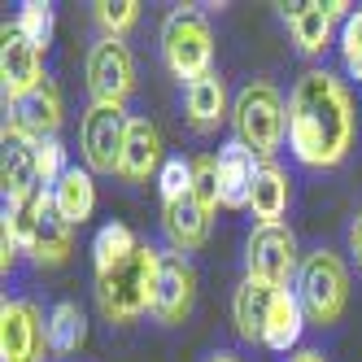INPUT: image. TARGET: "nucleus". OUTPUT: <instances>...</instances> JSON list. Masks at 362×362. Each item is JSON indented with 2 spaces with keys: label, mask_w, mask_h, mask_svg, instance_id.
<instances>
[{
  "label": "nucleus",
  "mask_w": 362,
  "mask_h": 362,
  "mask_svg": "<svg viewBox=\"0 0 362 362\" xmlns=\"http://www.w3.org/2000/svg\"><path fill=\"white\" fill-rule=\"evenodd\" d=\"M288 362H327L319 349H297V354H288Z\"/></svg>",
  "instance_id": "nucleus-34"
},
{
  "label": "nucleus",
  "mask_w": 362,
  "mask_h": 362,
  "mask_svg": "<svg viewBox=\"0 0 362 362\" xmlns=\"http://www.w3.org/2000/svg\"><path fill=\"white\" fill-rule=\"evenodd\" d=\"M275 293L271 284L245 275L236 297H231V323H236V336L240 341H262L267 336V319H271V305H275Z\"/></svg>",
  "instance_id": "nucleus-17"
},
{
  "label": "nucleus",
  "mask_w": 362,
  "mask_h": 362,
  "mask_svg": "<svg viewBox=\"0 0 362 362\" xmlns=\"http://www.w3.org/2000/svg\"><path fill=\"white\" fill-rule=\"evenodd\" d=\"M210 362H240V358H236V354H214Z\"/></svg>",
  "instance_id": "nucleus-35"
},
{
  "label": "nucleus",
  "mask_w": 362,
  "mask_h": 362,
  "mask_svg": "<svg viewBox=\"0 0 362 362\" xmlns=\"http://www.w3.org/2000/svg\"><path fill=\"white\" fill-rule=\"evenodd\" d=\"M62 118H66L62 92H57V83H48V79L35 92H27L22 100H13V105H9V122H18L22 132L35 136V140H53L57 127H62Z\"/></svg>",
  "instance_id": "nucleus-15"
},
{
  "label": "nucleus",
  "mask_w": 362,
  "mask_h": 362,
  "mask_svg": "<svg viewBox=\"0 0 362 362\" xmlns=\"http://www.w3.org/2000/svg\"><path fill=\"white\" fill-rule=\"evenodd\" d=\"M231 122H236V140L257 153V162H275V153L288 140V105L275 83L257 79L245 83L231 100Z\"/></svg>",
  "instance_id": "nucleus-3"
},
{
  "label": "nucleus",
  "mask_w": 362,
  "mask_h": 362,
  "mask_svg": "<svg viewBox=\"0 0 362 362\" xmlns=\"http://www.w3.org/2000/svg\"><path fill=\"white\" fill-rule=\"evenodd\" d=\"M197 301V271L188 253H162V275H158V301H153V319L175 327L192 315Z\"/></svg>",
  "instance_id": "nucleus-12"
},
{
  "label": "nucleus",
  "mask_w": 362,
  "mask_h": 362,
  "mask_svg": "<svg viewBox=\"0 0 362 362\" xmlns=\"http://www.w3.org/2000/svg\"><path fill=\"white\" fill-rule=\"evenodd\" d=\"M0 231H5V227H0ZM18 253H22V249H18V240H13L9 231H5V236H0V271H5V275L13 271V262H18Z\"/></svg>",
  "instance_id": "nucleus-32"
},
{
  "label": "nucleus",
  "mask_w": 362,
  "mask_h": 362,
  "mask_svg": "<svg viewBox=\"0 0 362 362\" xmlns=\"http://www.w3.org/2000/svg\"><path fill=\"white\" fill-rule=\"evenodd\" d=\"M158 188H162V205H175V201L192 197V162L166 158V166H162V175H158Z\"/></svg>",
  "instance_id": "nucleus-30"
},
{
  "label": "nucleus",
  "mask_w": 362,
  "mask_h": 362,
  "mask_svg": "<svg viewBox=\"0 0 362 362\" xmlns=\"http://www.w3.org/2000/svg\"><path fill=\"white\" fill-rule=\"evenodd\" d=\"M127 122L132 114H122L118 105H88L79 122V148L92 175H118L122 166V144H127Z\"/></svg>",
  "instance_id": "nucleus-8"
},
{
  "label": "nucleus",
  "mask_w": 362,
  "mask_h": 362,
  "mask_svg": "<svg viewBox=\"0 0 362 362\" xmlns=\"http://www.w3.org/2000/svg\"><path fill=\"white\" fill-rule=\"evenodd\" d=\"M257 153H249L240 140H227L218 148V184H223V205L227 210H249L253 175H257Z\"/></svg>",
  "instance_id": "nucleus-18"
},
{
  "label": "nucleus",
  "mask_w": 362,
  "mask_h": 362,
  "mask_svg": "<svg viewBox=\"0 0 362 362\" xmlns=\"http://www.w3.org/2000/svg\"><path fill=\"white\" fill-rule=\"evenodd\" d=\"M162 62L175 79L197 83L205 74H214V31L197 9H175L162 22Z\"/></svg>",
  "instance_id": "nucleus-5"
},
{
  "label": "nucleus",
  "mask_w": 362,
  "mask_h": 362,
  "mask_svg": "<svg viewBox=\"0 0 362 362\" xmlns=\"http://www.w3.org/2000/svg\"><path fill=\"white\" fill-rule=\"evenodd\" d=\"M88 92H92V105H118L136 92V57L122 40L100 35L88 48Z\"/></svg>",
  "instance_id": "nucleus-7"
},
{
  "label": "nucleus",
  "mask_w": 362,
  "mask_h": 362,
  "mask_svg": "<svg viewBox=\"0 0 362 362\" xmlns=\"http://www.w3.org/2000/svg\"><path fill=\"white\" fill-rule=\"evenodd\" d=\"M297 297L305 305V319L315 327L341 323L345 305H349V271L341 262V253H332V249L305 253L301 271H297Z\"/></svg>",
  "instance_id": "nucleus-4"
},
{
  "label": "nucleus",
  "mask_w": 362,
  "mask_h": 362,
  "mask_svg": "<svg viewBox=\"0 0 362 362\" xmlns=\"http://www.w3.org/2000/svg\"><path fill=\"white\" fill-rule=\"evenodd\" d=\"M158 275H162V253L153 245H140L132 262L96 279V305L100 315L118 327H132L140 315H148L158 301Z\"/></svg>",
  "instance_id": "nucleus-2"
},
{
  "label": "nucleus",
  "mask_w": 362,
  "mask_h": 362,
  "mask_svg": "<svg viewBox=\"0 0 362 362\" xmlns=\"http://www.w3.org/2000/svg\"><path fill=\"white\" fill-rule=\"evenodd\" d=\"M245 271L253 279L271 284V288H293V279L301 271V257H297V236L293 227H253L249 231V245H245Z\"/></svg>",
  "instance_id": "nucleus-6"
},
{
  "label": "nucleus",
  "mask_w": 362,
  "mask_h": 362,
  "mask_svg": "<svg viewBox=\"0 0 362 362\" xmlns=\"http://www.w3.org/2000/svg\"><path fill=\"white\" fill-rule=\"evenodd\" d=\"M358 110L349 83L336 79L332 70L315 66L305 70L288 92V148L293 158L310 170L341 166L345 153L354 148Z\"/></svg>",
  "instance_id": "nucleus-1"
},
{
  "label": "nucleus",
  "mask_w": 362,
  "mask_h": 362,
  "mask_svg": "<svg viewBox=\"0 0 362 362\" xmlns=\"http://www.w3.org/2000/svg\"><path fill=\"white\" fill-rule=\"evenodd\" d=\"M88 341V319H83V310L74 305V301H57L53 310H48V349L53 354H79Z\"/></svg>",
  "instance_id": "nucleus-24"
},
{
  "label": "nucleus",
  "mask_w": 362,
  "mask_h": 362,
  "mask_svg": "<svg viewBox=\"0 0 362 362\" xmlns=\"http://www.w3.org/2000/svg\"><path fill=\"white\" fill-rule=\"evenodd\" d=\"M136 249H140V240H136V231H132V227L105 223V227H100L96 236H92V267H96V279H100V275H110V271H118L122 262H132Z\"/></svg>",
  "instance_id": "nucleus-23"
},
{
  "label": "nucleus",
  "mask_w": 362,
  "mask_h": 362,
  "mask_svg": "<svg viewBox=\"0 0 362 362\" xmlns=\"http://www.w3.org/2000/svg\"><path fill=\"white\" fill-rule=\"evenodd\" d=\"M284 9V22L293 31V44L301 57H323L332 48V35H336V22H345L354 13V5L345 0H305V5H279Z\"/></svg>",
  "instance_id": "nucleus-10"
},
{
  "label": "nucleus",
  "mask_w": 362,
  "mask_h": 362,
  "mask_svg": "<svg viewBox=\"0 0 362 362\" xmlns=\"http://www.w3.org/2000/svg\"><path fill=\"white\" fill-rule=\"evenodd\" d=\"M336 48H341L345 74L362 83V9H354V13L341 22V44H336Z\"/></svg>",
  "instance_id": "nucleus-29"
},
{
  "label": "nucleus",
  "mask_w": 362,
  "mask_h": 362,
  "mask_svg": "<svg viewBox=\"0 0 362 362\" xmlns=\"http://www.w3.org/2000/svg\"><path fill=\"white\" fill-rule=\"evenodd\" d=\"M70 249H74V227L62 223L53 210H48L44 223H40V236L31 245V262L35 267H62L66 257H70Z\"/></svg>",
  "instance_id": "nucleus-25"
},
{
  "label": "nucleus",
  "mask_w": 362,
  "mask_h": 362,
  "mask_svg": "<svg viewBox=\"0 0 362 362\" xmlns=\"http://www.w3.org/2000/svg\"><path fill=\"white\" fill-rule=\"evenodd\" d=\"M53 214L70 227H83L96 210V184H92V170H79V166H70L53 188Z\"/></svg>",
  "instance_id": "nucleus-21"
},
{
  "label": "nucleus",
  "mask_w": 362,
  "mask_h": 362,
  "mask_svg": "<svg viewBox=\"0 0 362 362\" xmlns=\"http://www.w3.org/2000/svg\"><path fill=\"white\" fill-rule=\"evenodd\" d=\"M288 201H293V179L284 175V166L262 162L253 175V192H249V210L257 227H279L284 214H288Z\"/></svg>",
  "instance_id": "nucleus-16"
},
{
  "label": "nucleus",
  "mask_w": 362,
  "mask_h": 362,
  "mask_svg": "<svg viewBox=\"0 0 362 362\" xmlns=\"http://www.w3.org/2000/svg\"><path fill=\"white\" fill-rule=\"evenodd\" d=\"M48 319L27 297H5L0 305V362H44Z\"/></svg>",
  "instance_id": "nucleus-9"
},
{
  "label": "nucleus",
  "mask_w": 362,
  "mask_h": 362,
  "mask_svg": "<svg viewBox=\"0 0 362 362\" xmlns=\"http://www.w3.org/2000/svg\"><path fill=\"white\" fill-rule=\"evenodd\" d=\"M166 158H162V136L144 114H132L127 122V144H122V166L118 179L127 184H148V175H162Z\"/></svg>",
  "instance_id": "nucleus-14"
},
{
  "label": "nucleus",
  "mask_w": 362,
  "mask_h": 362,
  "mask_svg": "<svg viewBox=\"0 0 362 362\" xmlns=\"http://www.w3.org/2000/svg\"><path fill=\"white\" fill-rule=\"evenodd\" d=\"M0 140H5V158H0V188H5V201H22L40 192V170H35V136H27L18 122L5 118V132H0Z\"/></svg>",
  "instance_id": "nucleus-13"
},
{
  "label": "nucleus",
  "mask_w": 362,
  "mask_h": 362,
  "mask_svg": "<svg viewBox=\"0 0 362 362\" xmlns=\"http://www.w3.org/2000/svg\"><path fill=\"white\" fill-rule=\"evenodd\" d=\"M184 110H188V122L197 127V132H210V127H218L231 110H227V83L218 79V74H205V79L188 83L184 88Z\"/></svg>",
  "instance_id": "nucleus-22"
},
{
  "label": "nucleus",
  "mask_w": 362,
  "mask_h": 362,
  "mask_svg": "<svg viewBox=\"0 0 362 362\" xmlns=\"http://www.w3.org/2000/svg\"><path fill=\"white\" fill-rule=\"evenodd\" d=\"M13 27L27 35V40L40 48V53H48V44H53V31H57V13H53V5H48V0H27V5L18 9Z\"/></svg>",
  "instance_id": "nucleus-26"
},
{
  "label": "nucleus",
  "mask_w": 362,
  "mask_h": 362,
  "mask_svg": "<svg viewBox=\"0 0 362 362\" xmlns=\"http://www.w3.org/2000/svg\"><path fill=\"white\" fill-rule=\"evenodd\" d=\"M92 18H96L100 35L122 40V35L140 22V5H136V0H96V5H92Z\"/></svg>",
  "instance_id": "nucleus-27"
},
{
  "label": "nucleus",
  "mask_w": 362,
  "mask_h": 362,
  "mask_svg": "<svg viewBox=\"0 0 362 362\" xmlns=\"http://www.w3.org/2000/svg\"><path fill=\"white\" fill-rule=\"evenodd\" d=\"M305 323H310V319H305V305H301L297 288L275 293V305H271L262 345L275 349V354H297V349H301V332H305Z\"/></svg>",
  "instance_id": "nucleus-19"
},
{
  "label": "nucleus",
  "mask_w": 362,
  "mask_h": 362,
  "mask_svg": "<svg viewBox=\"0 0 362 362\" xmlns=\"http://www.w3.org/2000/svg\"><path fill=\"white\" fill-rule=\"evenodd\" d=\"M162 231H166L175 253H197L210 240V214H205L192 197H184L175 205H162Z\"/></svg>",
  "instance_id": "nucleus-20"
},
{
  "label": "nucleus",
  "mask_w": 362,
  "mask_h": 362,
  "mask_svg": "<svg viewBox=\"0 0 362 362\" xmlns=\"http://www.w3.org/2000/svg\"><path fill=\"white\" fill-rule=\"evenodd\" d=\"M349 253H354V262H358V271H362V210H358L354 223H349Z\"/></svg>",
  "instance_id": "nucleus-33"
},
{
  "label": "nucleus",
  "mask_w": 362,
  "mask_h": 362,
  "mask_svg": "<svg viewBox=\"0 0 362 362\" xmlns=\"http://www.w3.org/2000/svg\"><path fill=\"white\" fill-rule=\"evenodd\" d=\"M35 170H40V188H53L57 179L70 170V162H66V148H62V140H57V136L35 144Z\"/></svg>",
  "instance_id": "nucleus-31"
},
{
  "label": "nucleus",
  "mask_w": 362,
  "mask_h": 362,
  "mask_svg": "<svg viewBox=\"0 0 362 362\" xmlns=\"http://www.w3.org/2000/svg\"><path fill=\"white\" fill-rule=\"evenodd\" d=\"M192 201L214 218L223 205V184H218V158H192Z\"/></svg>",
  "instance_id": "nucleus-28"
},
{
  "label": "nucleus",
  "mask_w": 362,
  "mask_h": 362,
  "mask_svg": "<svg viewBox=\"0 0 362 362\" xmlns=\"http://www.w3.org/2000/svg\"><path fill=\"white\" fill-rule=\"evenodd\" d=\"M40 83H44V53L18 27H5V44H0V88H5V100L13 105Z\"/></svg>",
  "instance_id": "nucleus-11"
}]
</instances>
